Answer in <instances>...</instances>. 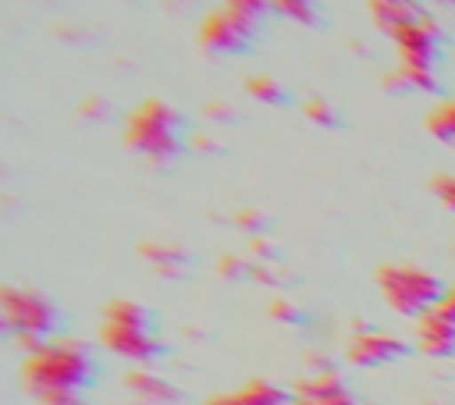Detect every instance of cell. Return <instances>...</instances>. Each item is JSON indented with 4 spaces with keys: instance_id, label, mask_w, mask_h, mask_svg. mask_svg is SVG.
<instances>
[{
    "instance_id": "obj_23",
    "label": "cell",
    "mask_w": 455,
    "mask_h": 405,
    "mask_svg": "<svg viewBox=\"0 0 455 405\" xmlns=\"http://www.w3.org/2000/svg\"><path fill=\"white\" fill-rule=\"evenodd\" d=\"M377 4H416V0H377Z\"/></svg>"
},
{
    "instance_id": "obj_14",
    "label": "cell",
    "mask_w": 455,
    "mask_h": 405,
    "mask_svg": "<svg viewBox=\"0 0 455 405\" xmlns=\"http://www.w3.org/2000/svg\"><path fill=\"white\" fill-rule=\"evenodd\" d=\"M128 387L142 401H167V398H174V391L160 377H153V373H128Z\"/></svg>"
},
{
    "instance_id": "obj_6",
    "label": "cell",
    "mask_w": 455,
    "mask_h": 405,
    "mask_svg": "<svg viewBox=\"0 0 455 405\" xmlns=\"http://www.w3.org/2000/svg\"><path fill=\"white\" fill-rule=\"evenodd\" d=\"M391 39H395L398 57H402V68L395 71V75H398L395 85L430 92V89L437 85L434 64H437V53H441V28L430 21V14H423L419 21L405 25V28L395 32Z\"/></svg>"
},
{
    "instance_id": "obj_9",
    "label": "cell",
    "mask_w": 455,
    "mask_h": 405,
    "mask_svg": "<svg viewBox=\"0 0 455 405\" xmlns=\"http://www.w3.org/2000/svg\"><path fill=\"white\" fill-rule=\"evenodd\" d=\"M416 341L430 359H448L455 355V320L444 316L441 309H430L416 323Z\"/></svg>"
},
{
    "instance_id": "obj_17",
    "label": "cell",
    "mask_w": 455,
    "mask_h": 405,
    "mask_svg": "<svg viewBox=\"0 0 455 405\" xmlns=\"http://www.w3.org/2000/svg\"><path fill=\"white\" fill-rule=\"evenodd\" d=\"M220 4H228L231 11H238V14H245L249 21H256L259 25V18L270 11V4L267 0H220Z\"/></svg>"
},
{
    "instance_id": "obj_12",
    "label": "cell",
    "mask_w": 455,
    "mask_h": 405,
    "mask_svg": "<svg viewBox=\"0 0 455 405\" xmlns=\"http://www.w3.org/2000/svg\"><path fill=\"white\" fill-rule=\"evenodd\" d=\"M370 11H373L377 28H384L387 36H395V32H402L405 25H412V21L423 18L419 4H377V0H370Z\"/></svg>"
},
{
    "instance_id": "obj_20",
    "label": "cell",
    "mask_w": 455,
    "mask_h": 405,
    "mask_svg": "<svg viewBox=\"0 0 455 405\" xmlns=\"http://www.w3.org/2000/svg\"><path fill=\"white\" fill-rule=\"evenodd\" d=\"M43 405H89V401H85V394H60V398H50Z\"/></svg>"
},
{
    "instance_id": "obj_15",
    "label": "cell",
    "mask_w": 455,
    "mask_h": 405,
    "mask_svg": "<svg viewBox=\"0 0 455 405\" xmlns=\"http://www.w3.org/2000/svg\"><path fill=\"white\" fill-rule=\"evenodd\" d=\"M267 4H270V11H277V14H284V18L299 21V25H313L316 21V4L313 0H267Z\"/></svg>"
},
{
    "instance_id": "obj_4",
    "label": "cell",
    "mask_w": 455,
    "mask_h": 405,
    "mask_svg": "<svg viewBox=\"0 0 455 405\" xmlns=\"http://www.w3.org/2000/svg\"><path fill=\"white\" fill-rule=\"evenodd\" d=\"M377 284L384 302L402 313V316H427L430 309H437V302L444 298V284L437 274L423 270V266H409V263H387L377 270Z\"/></svg>"
},
{
    "instance_id": "obj_5",
    "label": "cell",
    "mask_w": 455,
    "mask_h": 405,
    "mask_svg": "<svg viewBox=\"0 0 455 405\" xmlns=\"http://www.w3.org/2000/svg\"><path fill=\"white\" fill-rule=\"evenodd\" d=\"M0 316L7 320L11 334L32 348L46 345L50 338H57V309L46 295L32 291V288H14V284H0Z\"/></svg>"
},
{
    "instance_id": "obj_3",
    "label": "cell",
    "mask_w": 455,
    "mask_h": 405,
    "mask_svg": "<svg viewBox=\"0 0 455 405\" xmlns=\"http://www.w3.org/2000/svg\"><path fill=\"white\" fill-rule=\"evenodd\" d=\"M124 142L146 160H171L181 149V117L164 99H142L124 121Z\"/></svg>"
},
{
    "instance_id": "obj_2",
    "label": "cell",
    "mask_w": 455,
    "mask_h": 405,
    "mask_svg": "<svg viewBox=\"0 0 455 405\" xmlns=\"http://www.w3.org/2000/svg\"><path fill=\"white\" fill-rule=\"evenodd\" d=\"M100 338L110 352H117L132 362H149L164 352V345L156 338V327H153V316L139 302H128V298H117V302L107 306Z\"/></svg>"
},
{
    "instance_id": "obj_18",
    "label": "cell",
    "mask_w": 455,
    "mask_h": 405,
    "mask_svg": "<svg viewBox=\"0 0 455 405\" xmlns=\"http://www.w3.org/2000/svg\"><path fill=\"white\" fill-rule=\"evenodd\" d=\"M434 195L455 213V174H441V178H434Z\"/></svg>"
},
{
    "instance_id": "obj_19",
    "label": "cell",
    "mask_w": 455,
    "mask_h": 405,
    "mask_svg": "<svg viewBox=\"0 0 455 405\" xmlns=\"http://www.w3.org/2000/svg\"><path fill=\"white\" fill-rule=\"evenodd\" d=\"M306 114H309L313 121H320V124H331V121H334V114H331V107H327L323 99H309Z\"/></svg>"
},
{
    "instance_id": "obj_8",
    "label": "cell",
    "mask_w": 455,
    "mask_h": 405,
    "mask_svg": "<svg viewBox=\"0 0 455 405\" xmlns=\"http://www.w3.org/2000/svg\"><path fill=\"white\" fill-rule=\"evenodd\" d=\"M409 352V345L395 334H380V330H363L348 341V362L355 366H387L398 362Z\"/></svg>"
},
{
    "instance_id": "obj_10",
    "label": "cell",
    "mask_w": 455,
    "mask_h": 405,
    "mask_svg": "<svg viewBox=\"0 0 455 405\" xmlns=\"http://www.w3.org/2000/svg\"><path fill=\"white\" fill-rule=\"evenodd\" d=\"M291 401L295 398L284 387H277L270 380H252V384H245V387H238L231 394L213 398L210 405H291Z\"/></svg>"
},
{
    "instance_id": "obj_16",
    "label": "cell",
    "mask_w": 455,
    "mask_h": 405,
    "mask_svg": "<svg viewBox=\"0 0 455 405\" xmlns=\"http://www.w3.org/2000/svg\"><path fill=\"white\" fill-rule=\"evenodd\" d=\"M249 92L256 96V99H263V103H281L284 99V89L270 78V75H259V78H252L249 82Z\"/></svg>"
},
{
    "instance_id": "obj_11",
    "label": "cell",
    "mask_w": 455,
    "mask_h": 405,
    "mask_svg": "<svg viewBox=\"0 0 455 405\" xmlns=\"http://www.w3.org/2000/svg\"><path fill=\"white\" fill-rule=\"evenodd\" d=\"M299 398H309V401H320V405H359L355 394L334 373H316V377L302 380L299 384Z\"/></svg>"
},
{
    "instance_id": "obj_13",
    "label": "cell",
    "mask_w": 455,
    "mask_h": 405,
    "mask_svg": "<svg viewBox=\"0 0 455 405\" xmlns=\"http://www.w3.org/2000/svg\"><path fill=\"white\" fill-rule=\"evenodd\" d=\"M427 131H430L437 142L455 146V99L437 103V107L427 114Z\"/></svg>"
},
{
    "instance_id": "obj_7",
    "label": "cell",
    "mask_w": 455,
    "mask_h": 405,
    "mask_svg": "<svg viewBox=\"0 0 455 405\" xmlns=\"http://www.w3.org/2000/svg\"><path fill=\"white\" fill-rule=\"evenodd\" d=\"M252 32H256V21H249L245 14L231 11L228 4H220V7H213L206 14V21L199 28V43L210 53H238V50L249 46Z\"/></svg>"
},
{
    "instance_id": "obj_22",
    "label": "cell",
    "mask_w": 455,
    "mask_h": 405,
    "mask_svg": "<svg viewBox=\"0 0 455 405\" xmlns=\"http://www.w3.org/2000/svg\"><path fill=\"white\" fill-rule=\"evenodd\" d=\"M4 334H11V327H7V320L0 316V338H4Z\"/></svg>"
},
{
    "instance_id": "obj_24",
    "label": "cell",
    "mask_w": 455,
    "mask_h": 405,
    "mask_svg": "<svg viewBox=\"0 0 455 405\" xmlns=\"http://www.w3.org/2000/svg\"><path fill=\"white\" fill-rule=\"evenodd\" d=\"M444 4H455V0H444Z\"/></svg>"
},
{
    "instance_id": "obj_1",
    "label": "cell",
    "mask_w": 455,
    "mask_h": 405,
    "mask_svg": "<svg viewBox=\"0 0 455 405\" xmlns=\"http://www.w3.org/2000/svg\"><path fill=\"white\" fill-rule=\"evenodd\" d=\"M21 377L39 401H50L60 394H85V387L96 377V359L75 338H50L46 345L28 352Z\"/></svg>"
},
{
    "instance_id": "obj_21",
    "label": "cell",
    "mask_w": 455,
    "mask_h": 405,
    "mask_svg": "<svg viewBox=\"0 0 455 405\" xmlns=\"http://www.w3.org/2000/svg\"><path fill=\"white\" fill-rule=\"evenodd\" d=\"M437 309H441L444 316H451V320H455V288H448V291H444V298L437 302Z\"/></svg>"
}]
</instances>
